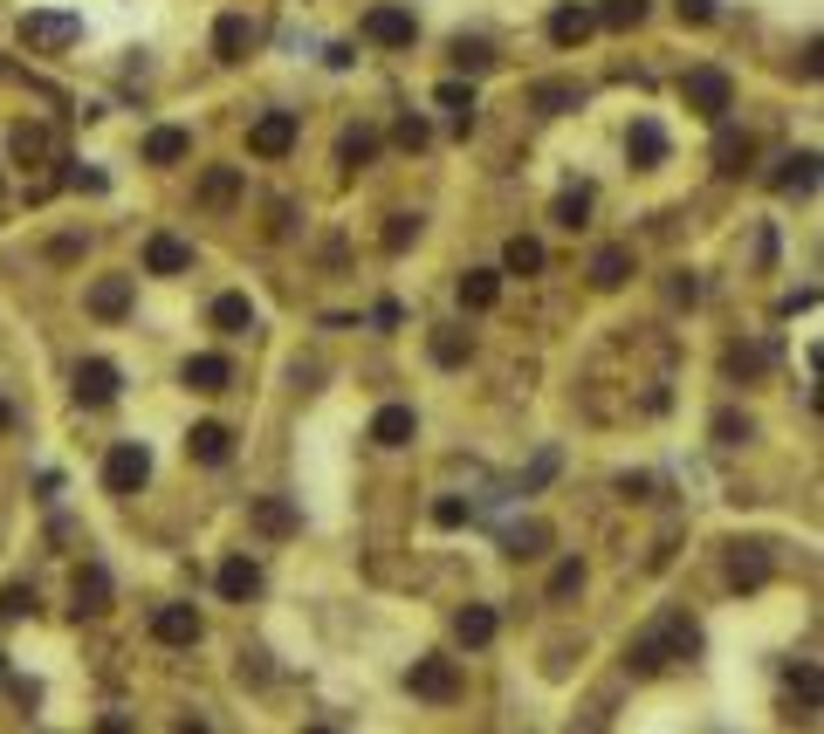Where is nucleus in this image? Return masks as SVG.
<instances>
[{
    "label": "nucleus",
    "instance_id": "nucleus-1",
    "mask_svg": "<svg viewBox=\"0 0 824 734\" xmlns=\"http://www.w3.org/2000/svg\"><path fill=\"white\" fill-rule=\"evenodd\" d=\"M681 97H687L694 117H708V125H722V117L735 110V83H728V69H715V62L687 69V76H681Z\"/></svg>",
    "mask_w": 824,
    "mask_h": 734
},
{
    "label": "nucleus",
    "instance_id": "nucleus-2",
    "mask_svg": "<svg viewBox=\"0 0 824 734\" xmlns=\"http://www.w3.org/2000/svg\"><path fill=\"white\" fill-rule=\"evenodd\" d=\"M21 42H28L34 56L76 49V42H83V21H76V14H56V8H34V14H21Z\"/></svg>",
    "mask_w": 824,
    "mask_h": 734
},
{
    "label": "nucleus",
    "instance_id": "nucleus-3",
    "mask_svg": "<svg viewBox=\"0 0 824 734\" xmlns=\"http://www.w3.org/2000/svg\"><path fill=\"white\" fill-rule=\"evenodd\" d=\"M151 480V454L138 439H125V446H110V460H103V487L110 495H138V487Z\"/></svg>",
    "mask_w": 824,
    "mask_h": 734
},
{
    "label": "nucleus",
    "instance_id": "nucleus-4",
    "mask_svg": "<svg viewBox=\"0 0 824 734\" xmlns=\"http://www.w3.org/2000/svg\"><path fill=\"white\" fill-rule=\"evenodd\" d=\"M248 151H255V158H289V151H296V117H289V110L255 117V125H248Z\"/></svg>",
    "mask_w": 824,
    "mask_h": 734
},
{
    "label": "nucleus",
    "instance_id": "nucleus-5",
    "mask_svg": "<svg viewBox=\"0 0 824 734\" xmlns=\"http://www.w3.org/2000/svg\"><path fill=\"white\" fill-rule=\"evenodd\" d=\"M406 686L419 693V701H460V666L454 659H413Z\"/></svg>",
    "mask_w": 824,
    "mask_h": 734
},
{
    "label": "nucleus",
    "instance_id": "nucleus-6",
    "mask_svg": "<svg viewBox=\"0 0 824 734\" xmlns=\"http://www.w3.org/2000/svg\"><path fill=\"white\" fill-rule=\"evenodd\" d=\"M200 611H192V604H159V611H151V638H159V645H200Z\"/></svg>",
    "mask_w": 824,
    "mask_h": 734
},
{
    "label": "nucleus",
    "instance_id": "nucleus-7",
    "mask_svg": "<svg viewBox=\"0 0 824 734\" xmlns=\"http://www.w3.org/2000/svg\"><path fill=\"white\" fill-rule=\"evenodd\" d=\"M413 34H419V21L406 8H371L365 14V42H378V49H413Z\"/></svg>",
    "mask_w": 824,
    "mask_h": 734
},
{
    "label": "nucleus",
    "instance_id": "nucleus-8",
    "mask_svg": "<svg viewBox=\"0 0 824 734\" xmlns=\"http://www.w3.org/2000/svg\"><path fill=\"white\" fill-rule=\"evenodd\" d=\"M117 391H125V378H117L110 357H83V364H76V398H83V405H110Z\"/></svg>",
    "mask_w": 824,
    "mask_h": 734
},
{
    "label": "nucleus",
    "instance_id": "nucleus-9",
    "mask_svg": "<svg viewBox=\"0 0 824 734\" xmlns=\"http://www.w3.org/2000/svg\"><path fill=\"white\" fill-rule=\"evenodd\" d=\"M103 611H110V569L83 563L76 569V618H103Z\"/></svg>",
    "mask_w": 824,
    "mask_h": 734
},
{
    "label": "nucleus",
    "instance_id": "nucleus-10",
    "mask_svg": "<svg viewBox=\"0 0 824 734\" xmlns=\"http://www.w3.org/2000/svg\"><path fill=\"white\" fill-rule=\"evenodd\" d=\"M192 268V248L179 234H151L145 240V275H186Z\"/></svg>",
    "mask_w": 824,
    "mask_h": 734
},
{
    "label": "nucleus",
    "instance_id": "nucleus-11",
    "mask_svg": "<svg viewBox=\"0 0 824 734\" xmlns=\"http://www.w3.org/2000/svg\"><path fill=\"white\" fill-rule=\"evenodd\" d=\"M214 584H220V597H234V604H248V597L261 591V563H255V556H227Z\"/></svg>",
    "mask_w": 824,
    "mask_h": 734
},
{
    "label": "nucleus",
    "instance_id": "nucleus-12",
    "mask_svg": "<svg viewBox=\"0 0 824 734\" xmlns=\"http://www.w3.org/2000/svg\"><path fill=\"white\" fill-rule=\"evenodd\" d=\"M90 316H103V323L131 316V275H103V281H90Z\"/></svg>",
    "mask_w": 824,
    "mask_h": 734
},
{
    "label": "nucleus",
    "instance_id": "nucleus-13",
    "mask_svg": "<svg viewBox=\"0 0 824 734\" xmlns=\"http://www.w3.org/2000/svg\"><path fill=\"white\" fill-rule=\"evenodd\" d=\"M186 454L200 460V467H220V460L234 454V433H227L220 419H207V426H192V433H186Z\"/></svg>",
    "mask_w": 824,
    "mask_h": 734
},
{
    "label": "nucleus",
    "instance_id": "nucleus-14",
    "mask_svg": "<svg viewBox=\"0 0 824 734\" xmlns=\"http://www.w3.org/2000/svg\"><path fill=\"white\" fill-rule=\"evenodd\" d=\"M248 49H255L248 14H220V21H214V56H220V62H241Z\"/></svg>",
    "mask_w": 824,
    "mask_h": 734
},
{
    "label": "nucleus",
    "instance_id": "nucleus-15",
    "mask_svg": "<svg viewBox=\"0 0 824 734\" xmlns=\"http://www.w3.org/2000/svg\"><path fill=\"white\" fill-rule=\"evenodd\" d=\"M8 151L21 158V166H42V158L56 151V131H49V125H34V117H28V125H14V131H8Z\"/></svg>",
    "mask_w": 824,
    "mask_h": 734
},
{
    "label": "nucleus",
    "instance_id": "nucleus-16",
    "mask_svg": "<svg viewBox=\"0 0 824 734\" xmlns=\"http://www.w3.org/2000/svg\"><path fill=\"white\" fill-rule=\"evenodd\" d=\"M728 584H735V591H763V584H770V556H763L756 543H742V549L728 556Z\"/></svg>",
    "mask_w": 824,
    "mask_h": 734
},
{
    "label": "nucleus",
    "instance_id": "nucleus-17",
    "mask_svg": "<svg viewBox=\"0 0 824 734\" xmlns=\"http://www.w3.org/2000/svg\"><path fill=\"white\" fill-rule=\"evenodd\" d=\"M592 28H598L592 8H557V14H549V42H557V49H577Z\"/></svg>",
    "mask_w": 824,
    "mask_h": 734
},
{
    "label": "nucleus",
    "instance_id": "nucleus-18",
    "mask_svg": "<svg viewBox=\"0 0 824 734\" xmlns=\"http://www.w3.org/2000/svg\"><path fill=\"white\" fill-rule=\"evenodd\" d=\"M255 528H261V536H296L302 515H296L282 495H261V502H255Z\"/></svg>",
    "mask_w": 824,
    "mask_h": 734
},
{
    "label": "nucleus",
    "instance_id": "nucleus-19",
    "mask_svg": "<svg viewBox=\"0 0 824 734\" xmlns=\"http://www.w3.org/2000/svg\"><path fill=\"white\" fill-rule=\"evenodd\" d=\"M200 199H207L214 214H227L234 199H241V172H234V166H207V179H200Z\"/></svg>",
    "mask_w": 824,
    "mask_h": 734
},
{
    "label": "nucleus",
    "instance_id": "nucleus-20",
    "mask_svg": "<svg viewBox=\"0 0 824 734\" xmlns=\"http://www.w3.org/2000/svg\"><path fill=\"white\" fill-rule=\"evenodd\" d=\"M495 296H502V275L495 268H467L460 275V309H495Z\"/></svg>",
    "mask_w": 824,
    "mask_h": 734
},
{
    "label": "nucleus",
    "instance_id": "nucleus-21",
    "mask_svg": "<svg viewBox=\"0 0 824 734\" xmlns=\"http://www.w3.org/2000/svg\"><path fill=\"white\" fill-rule=\"evenodd\" d=\"M454 638H460L467 652H482V645L495 638V611H488V604H467L460 618H454Z\"/></svg>",
    "mask_w": 824,
    "mask_h": 734
},
{
    "label": "nucleus",
    "instance_id": "nucleus-22",
    "mask_svg": "<svg viewBox=\"0 0 824 734\" xmlns=\"http://www.w3.org/2000/svg\"><path fill=\"white\" fill-rule=\"evenodd\" d=\"M186 151H192V138H186L179 125H166V131H151V138H145V166H179Z\"/></svg>",
    "mask_w": 824,
    "mask_h": 734
},
{
    "label": "nucleus",
    "instance_id": "nucleus-23",
    "mask_svg": "<svg viewBox=\"0 0 824 734\" xmlns=\"http://www.w3.org/2000/svg\"><path fill=\"white\" fill-rule=\"evenodd\" d=\"M413 426H419V419H413V405H385V413L371 419V439H378V446H406Z\"/></svg>",
    "mask_w": 824,
    "mask_h": 734
},
{
    "label": "nucleus",
    "instance_id": "nucleus-24",
    "mask_svg": "<svg viewBox=\"0 0 824 734\" xmlns=\"http://www.w3.org/2000/svg\"><path fill=\"white\" fill-rule=\"evenodd\" d=\"M625 275H633V248H598L592 255V281H598V289H625Z\"/></svg>",
    "mask_w": 824,
    "mask_h": 734
},
{
    "label": "nucleus",
    "instance_id": "nucleus-25",
    "mask_svg": "<svg viewBox=\"0 0 824 734\" xmlns=\"http://www.w3.org/2000/svg\"><path fill=\"white\" fill-rule=\"evenodd\" d=\"M214 330H220V337L255 330V302H248V296H220V302H214Z\"/></svg>",
    "mask_w": 824,
    "mask_h": 734
},
{
    "label": "nucleus",
    "instance_id": "nucleus-26",
    "mask_svg": "<svg viewBox=\"0 0 824 734\" xmlns=\"http://www.w3.org/2000/svg\"><path fill=\"white\" fill-rule=\"evenodd\" d=\"M227 378H234V364H227V357H214V350L186 364V385H192V391H227Z\"/></svg>",
    "mask_w": 824,
    "mask_h": 734
},
{
    "label": "nucleus",
    "instance_id": "nucleus-27",
    "mask_svg": "<svg viewBox=\"0 0 824 734\" xmlns=\"http://www.w3.org/2000/svg\"><path fill=\"white\" fill-rule=\"evenodd\" d=\"M502 268H508V275H543V240H536V234H516V240L502 248Z\"/></svg>",
    "mask_w": 824,
    "mask_h": 734
},
{
    "label": "nucleus",
    "instance_id": "nucleus-28",
    "mask_svg": "<svg viewBox=\"0 0 824 734\" xmlns=\"http://www.w3.org/2000/svg\"><path fill=\"white\" fill-rule=\"evenodd\" d=\"M502 549L516 556V563H529V556H543V549H549V528H543V522H516V528L502 536Z\"/></svg>",
    "mask_w": 824,
    "mask_h": 734
},
{
    "label": "nucleus",
    "instance_id": "nucleus-29",
    "mask_svg": "<svg viewBox=\"0 0 824 734\" xmlns=\"http://www.w3.org/2000/svg\"><path fill=\"white\" fill-rule=\"evenodd\" d=\"M625 151H633V166H659V158H666V131L639 117V125H633V138H625Z\"/></svg>",
    "mask_w": 824,
    "mask_h": 734
},
{
    "label": "nucleus",
    "instance_id": "nucleus-30",
    "mask_svg": "<svg viewBox=\"0 0 824 734\" xmlns=\"http://www.w3.org/2000/svg\"><path fill=\"white\" fill-rule=\"evenodd\" d=\"M817 186V151H797V158H783V172H776V192H811Z\"/></svg>",
    "mask_w": 824,
    "mask_h": 734
},
{
    "label": "nucleus",
    "instance_id": "nucleus-31",
    "mask_svg": "<svg viewBox=\"0 0 824 734\" xmlns=\"http://www.w3.org/2000/svg\"><path fill=\"white\" fill-rule=\"evenodd\" d=\"M434 103H440V110H454V125H460V138H467V131H475V90H467V83H440V90H434Z\"/></svg>",
    "mask_w": 824,
    "mask_h": 734
},
{
    "label": "nucleus",
    "instance_id": "nucleus-32",
    "mask_svg": "<svg viewBox=\"0 0 824 734\" xmlns=\"http://www.w3.org/2000/svg\"><path fill=\"white\" fill-rule=\"evenodd\" d=\"M467 357H475V337H467V330H434V364H447V371H460Z\"/></svg>",
    "mask_w": 824,
    "mask_h": 734
},
{
    "label": "nucleus",
    "instance_id": "nucleus-33",
    "mask_svg": "<svg viewBox=\"0 0 824 734\" xmlns=\"http://www.w3.org/2000/svg\"><path fill=\"white\" fill-rule=\"evenodd\" d=\"M749 158H756V145H749V138H735V131H722V145H715V172H722V179H735L742 166H749Z\"/></svg>",
    "mask_w": 824,
    "mask_h": 734
},
{
    "label": "nucleus",
    "instance_id": "nucleus-34",
    "mask_svg": "<svg viewBox=\"0 0 824 734\" xmlns=\"http://www.w3.org/2000/svg\"><path fill=\"white\" fill-rule=\"evenodd\" d=\"M598 28H639L646 21V0H598Z\"/></svg>",
    "mask_w": 824,
    "mask_h": 734
},
{
    "label": "nucleus",
    "instance_id": "nucleus-35",
    "mask_svg": "<svg viewBox=\"0 0 824 734\" xmlns=\"http://www.w3.org/2000/svg\"><path fill=\"white\" fill-rule=\"evenodd\" d=\"M666 659H674V652H666V638H659V632H646L633 652H625V666H633V673H659Z\"/></svg>",
    "mask_w": 824,
    "mask_h": 734
},
{
    "label": "nucleus",
    "instance_id": "nucleus-36",
    "mask_svg": "<svg viewBox=\"0 0 824 734\" xmlns=\"http://www.w3.org/2000/svg\"><path fill=\"white\" fill-rule=\"evenodd\" d=\"M722 364H728V378H763V364H770V350H763V344H735V350H728Z\"/></svg>",
    "mask_w": 824,
    "mask_h": 734
},
{
    "label": "nucleus",
    "instance_id": "nucleus-37",
    "mask_svg": "<svg viewBox=\"0 0 824 734\" xmlns=\"http://www.w3.org/2000/svg\"><path fill=\"white\" fill-rule=\"evenodd\" d=\"M584 214H592V186H570V192H557V227H584Z\"/></svg>",
    "mask_w": 824,
    "mask_h": 734
},
{
    "label": "nucleus",
    "instance_id": "nucleus-38",
    "mask_svg": "<svg viewBox=\"0 0 824 734\" xmlns=\"http://www.w3.org/2000/svg\"><path fill=\"white\" fill-rule=\"evenodd\" d=\"M413 240H419V214H391L385 220V255H406Z\"/></svg>",
    "mask_w": 824,
    "mask_h": 734
},
{
    "label": "nucleus",
    "instance_id": "nucleus-39",
    "mask_svg": "<svg viewBox=\"0 0 824 734\" xmlns=\"http://www.w3.org/2000/svg\"><path fill=\"white\" fill-rule=\"evenodd\" d=\"M749 433H756V419H749V413H735V405H728V413H715V439H722V446H742Z\"/></svg>",
    "mask_w": 824,
    "mask_h": 734
},
{
    "label": "nucleus",
    "instance_id": "nucleus-40",
    "mask_svg": "<svg viewBox=\"0 0 824 734\" xmlns=\"http://www.w3.org/2000/svg\"><path fill=\"white\" fill-rule=\"evenodd\" d=\"M584 90L577 83H536V110H577Z\"/></svg>",
    "mask_w": 824,
    "mask_h": 734
},
{
    "label": "nucleus",
    "instance_id": "nucleus-41",
    "mask_svg": "<svg viewBox=\"0 0 824 734\" xmlns=\"http://www.w3.org/2000/svg\"><path fill=\"white\" fill-rule=\"evenodd\" d=\"M337 151H344V166H365V158L378 151V131H365V125H358V131H344V145H337Z\"/></svg>",
    "mask_w": 824,
    "mask_h": 734
},
{
    "label": "nucleus",
    "instance_id": "nucleus-42",
    "mask_svg": "<svg viewBox=\"0 0 824 734\" xmlns=\"http://www.w3.org/2000/svg\"><path fill=\"white\" fill-rule=\"evenodd\" d=\"M0 618H34V591L8 584V591H0Z\"/></svg>",
    "mask_w": 824,
    "mask_h": 734
},
{
    "label": "nucleus",
    "instance_id": "nucleus-43",
    "mask_svg": "<svg viewBox=\"0 0 824 734\" xmlns=\"http://www.w3.org/2000/svg\"><path fill=\"white\" fill-rule=\"evenodd\" d=\"M454 62L482 76V69H495V49H488V42H454Z\"/></svg>",
    "mask_w": 824,
    "mask_h": 734
},
{
    "label": "nucleus",
    "instance_id": "nucleus-44",
    "mask_svg": "<svg viewBox=\"0 0 824 734\" xmlns=\"http://www.w3.org/2000/svg\"><path fill=\"white\" fill-rule=\"evenodd\" d=\"M584 591V563H557V577H549V597H577Z\"/></svg>",
    "mask_w": 824,
    "mask_h": 734
},
{
    "label": "nucleus",
    "instance_id": "nucleus-45",
    "mask_svg": "<svg viewBox=\"0 0 824 734\" xmlns=\"http://www.w3.org/2000/svg\"><path fill=\"white\" fill-rule=\"evenodd\" d=\"M426 138H434V131H426V117H399V145L406 151H426Z\"/></svg>",
    "mask_w": 824,
    "mask_h": 734
},
{
    "label": "nucleus",
    "instance_id": "nucleus-46",
    "mask_svg": "<svg viewBox=\"0 0 824 734\" xmlns=\"http://www.w3.org/2000/svg\"><path fill=\"white\" fill-rule=\"evenodd\" d=\"M434 522H440V528H460V522H467V502H454V495L434 502Z\"/></svg>",
    "mask_w": 824,
    "mask_h": 734
},
{
    "label": "nucleus",
    "instance_id": "nucleus-47",
    "mask_svg": "<svg viewBox=\"0 0 824 734\" xmlns=\"http://www.w3.org/2000/svg\"><path fill=\"white\" fill-rule=\"evenodd\" d=\"M791 680H797V693H804V707H811V714H817V666H797V673H791Z\"/></svg>",
    "mask_w": 824,
    "mask_h": 734
},
{
    "label": "nucleus",
    "instance_id": "nucleus-48",
    "mask_svg": "<svg viewBox=\"0 0 824 734\" xmlns=\"http://www.w3.org/2000/svg\"><path fill=\"white\" fill-rule=\"evenodd\" d=\"M681 21H715V0H681Z\"/></svg>",
    "mask_w": 824,
    "mask_h": 734
},
{
    "label": "nucleus",
    "instance_id": "nucleus-49",
    "mask_svg": "<svg viewBox=\"0 0 824 734\" xmlns=\"http://www.w3.org/2000/svg\"><path fill=\"white\" fill-rule=\"evenodd\" d=\"M97 734H131V721H125V714H103V727H97Z\"/></svg>",
    "mask_w": 824,
    "mask_h": 734
},
{
    "label": "nucleus",
    "instance_id": "nucleus-50",
    "mask_svg": "<svg viewBox=\"0 0 824 734\" xmlns=\"http://www.w3.org/2000/svg\"><path fill=\"white\" fill-rule=\"evenodd\" d=\"M172 734H214V727H207V721H179Z\"/></svg>",
    "mask_w": 824,
    "mask_h": 734
},
{
    "label": "nucleus",
    "instance_id": "nucleus-51",
    "mask_svg": "<svg viewBox=\"0 0 824 734\" xmlns=\"http://www.w3.org/2000/svg\"><path fill=\"white\" fill-rule=\"evenodd\" d=\"M14 426V413H8V398H0V433H8Z\"/></svg>",
    "mask_w": 824,
    "mask_h": 734
},
{
    "label": "nucleus",
    "instance_id": "nucleus-52",
    "mask_svg": "<svg viewBox=\"0 0 824 734\" xmlns=\"http://www.w3.org/2000/svg\"><path fill=\"white\" fill-rule=\"evenodd\" d=\"M302 734H337V727H302Z\"/></svg>",
    "mask_w": 824,
    "mask_h": 734
},
{
    "label": "nucleus",
    "instance_id": "nucleus-53",
    "mask_svg": "<svg viewBox=\"0 0 824 734\" xmlns=\"http://www.w3.org/2000/svg\"><path fill=\"white\" fill-rule=\"evenodd\" d=\"M0 680H8V652H0Z\"/></svg>",
    "mask_w": 824,
    "mask_h": 734
}]
</instances>
